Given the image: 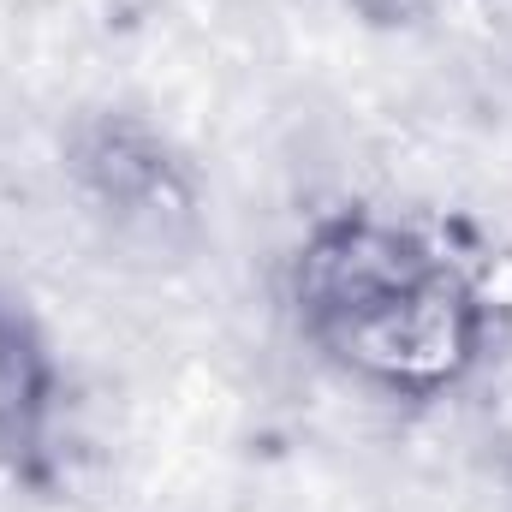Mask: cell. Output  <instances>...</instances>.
Returning a JSON list of instances; mask_svg holds the SVG:
<instances>
[{
	"label": "cell",
	"mask_w": 512,
	"mask_h": 512,
	"mask_svg": "<svg viewBox=\"0 0 512 512\" xmlns=\"http://www.w3.org/2000/svg\"><path fill=\"white\" fill-rule=\"evenodd\" d=\"M495 340H501V310L483 274L447 251L429 274H417L405 292H393L316 352L352 387L387 405H441L483 376Z\"/></svg>",
	"instance_id": "obj_1"
},
{
	"label": "cell",
	"mask_w": 512,
	"mask_h": 512,
	"mask_svg": "<svg viewBox=\"0 0 512 512\" xmlns=\"http://www.w3.org/2000/svg\"><path fill=\"white\" fill-rule=\"evenodd\" d=\"M340 6L370 30H411V24L435 18L441 6H453V0H340Z\"/></svg>",
	"instance_id": "obj_5"
},
{
	"label": "cell",
	"mask_w": 512,
	"mask_h": 512,
	"mask_svg": "<svg viewBox=\"0 0 512 512\" xmlns=\"http://www.w3.org/2000/svg\"><path fill=\"white\" fill-rule=\"evenodd\" d=\"M66 423V364L36 304L0 280V477L54 489Z\"/></svg>",
	"instance_id": "obj_4"
},
{
	"label": "cell",
	"mask_w": 512,
	"mask_h": 512,
	"mask_svg": "<svg viewBox=\"0 0 512 512\" xmlns=\"http://www.w3.org/2000/svg\"><path fill=\"white\" fill-rule=\"evenodd\" d=\"M447 256V245L393 209L370 203H334L304 221L298 245L286 256V310L310 346L334 340L358 316H370L393 292H405L417 274H429Z\"/></svg>",
	"instance_id": "obj_3"
},
{
	"label": "cell",
	"mask_w": 512,
	"mask_h": 512,
	"mask_svg": "<svg viewBox=\"0 0 512 512\" xmlns=\"http://www.w3.org/2000/svg\"><path fill=\"white\" fill-rule=\"evenodd\" d=\"M60 179L84 221L137 256H179L203 233L191 149L137 108H90L60 137Z\"/></svg>",
	"instance_id": "obj_2"
}]
</instances>
